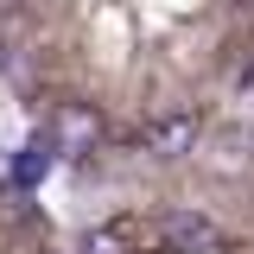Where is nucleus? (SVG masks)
Returning <instances> with one entry per match:
<instances>
[{
    "instance_id": "f257e3e1",
    "label": "nucleus",
    "mask_w": 254,
    "mask_h": 254,
    "mask_svg": "<svg viewBox=\"0 0 254 254\" xmlns=\"http://www.w3.org/2000/svg\"><path fill=\"white\" fill-rule=\"evenodd\" d=\"M133 235L153 254H235L229 235H222L203 210H165V216H153V222H133Z\"/></svg>"
},
{
    "instance_id": "f03ea898",
    "label": "nucleus",
    "mask_w": 254,
    "mask_h": 254,
    "mask_svg": "<svg viewBox=\"0 0 254 254\" xmlns=\"http://www.w3.org/2000/svg\"><path fill=\"white\" fill-rule=\"evenodd\" d=\"M0 254H64L58 242H51L45 216L32 210V197L13 190L6 178H0Z\"/></svg>"
}]
</instances>
